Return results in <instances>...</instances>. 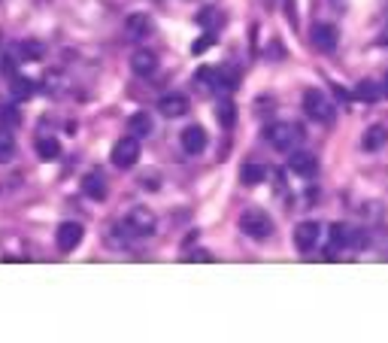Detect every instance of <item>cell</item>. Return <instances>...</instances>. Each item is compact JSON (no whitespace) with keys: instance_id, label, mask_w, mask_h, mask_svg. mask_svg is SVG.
Returning <instances> with one entry per match:
<instances>
[{"instance_id":"6da1fadb","label":"cell","mask_w":388,"mask_h":343,"mask_svg":"<svg viewBox=\"0 0 388 343\" xmlns=\"http://www.w3.org/2000/svg\"><path fill=\"white\" fill-rule=\"evenodd\" d=\"M267 140H270L273 149L292 152V146H298L303 140V128L294 122H273L270 128H267Z\"/></svg>"},{"instance_id":"7a4b0ae2","label":"cell","mask_w":388,"mask_h":343,"mask_svg":"<svg viewBox=\"0 0 388 343\" xmlns=\"http://www.w3.org/2000/svg\"><path fill=\"white\" fill-rule=\"evenodd\" d=\"M240 228H243V234L255 237V240H267V237L273 234V222L264 209H246V213L240 216Z\"/></svg>"},{"instance_id":"3957f363","label":"cell","mask_w":388,"mask_h":343,"mask_svg":"<svg viewBox=\"0 0 388 343\" xmlns=\"http://www.w3.org/2000/svg\"><path fill=\"white\" fill-rule=\"evenodd\" d=\"M303 113L309 118H315V122H322V125H331L334 122V103H331V97H324L322 92H307L303 94Z\"/></svg>"},{"instance_id":"277c9868","label":"cell","mask_w":388,"mask_h":343,"mask_svg":"<svg viewBox=\"0 0 388 343\" xmlns=\"http://www.w3.org/2000/svg\"><path fill=\"white\" fill-rule=\"evenodd\" d=\"M109 161L116 167H133L140 161V140L137 137H122L109 152Z\"/></svg>"},{"instance_id":"5b68a950","label":"cell","mask_w":388,"mask_h":343,"mask_svg":"<svg viewBox=\"0 0 388 343\" xmlns=\"http://www.w3.org/2000/svg\"><path fill=\"white\" fill-rule=\"evenodd\" d=\"M125 225H128V231L133 237H146L155 231V213L146 207H133L128 213V219H125Z\"/></svg>"},{"instance_id":"8992f818","label":"cell","mask_w":388,"mask_h":343,"mask_svg":"<svg viewBox=\"0 0 388 343\" xmlns=\"http://www.w3.org/2000/svg\"><path fill=\"white\" fill-rule=\"evenodd\" d=\"M82 237H86V228L79 222H61L58 234H55V243H58L61 252H73L82 243Z\"/></svg>"},{"instance_id":"52a82bcc","label":"cell","mask_w":388,"mask_h":343,"mask_svg":"<svg viewBox=\"0 0 388 343\" xmlns=\"http://www.w3.org/2000/svg\"><path fill=\"white\" fill-rule=\"evenodd\" d=\"M288 170L298 173V177H315L319 173V158L307 149H294L288 155Z\"/></svg>"},{"instance_id":"ba28073f","label":"cell","mask_w":388,"mask_h":343,"mask_svg":"<svg viewBox=\"0 0 388 343\" xmlns=\"http://www.w3.org/2000/svg\"><path fill=\"white\" fill-rule=\"evenodd\" d=\"M319 237H322L319 222H300V225L294 228V246L307 255V252H313L319 246Z\"/></svg>"},{"instance_id":"9c48e42d","label":"cell","mask_w":388,"mask_h":343,"mask_svg":"<svg viewBox=\"0 0 388 343\" xmlns=\"http://www.w3.org/2000/svg\"><path fill=\"white\" fill-rule=\"evenodd\" d=\"M158 113L164 116V118H179V116H185V113H188V97L179 94V92L164 94V97L158 101Z\"/></svg>"},{"instance_id":"30bf717a","label":"cell","mask_w":388,"mask_h":343,"mask_svg":"<svg viewBox=\"0 0 388 343\" xmlns=\"http://www.w3.org/2000/svg\"><path fill=\"white\" fill-rule=\"evenodd\" d=\"M179 140H182V149H185L188 155H201V152L207 149V131H203L201 125H188Z\"/></svg>"},{"instance_id":"8fae6325","label":"cell","mask_w":388,"mask_h":343,"mask_svg":"<svg viewBox=\"0 0 388 343\" xmlns=\"http://www.w3.org/2000/svg\"><path fill=\"white\" fill-rule=\"evenodd\" d=\"M131 70L137 76H152L155 70H158V55H155L152 49H137V52L131 55Z\"/></svg>"},{"instance_id":"7c38bea8","label":"cell","mask_w":388,"mask_h":343,"mask_svg":"<svg viewBox=\"0 0 388 343\" xmlns=\"http://www.w3.org/2000/svg\"><path fill=\"white\" fill-rule=\"evenodd\" d=\"M82 194L91 201H107V194H109L107 177H103V173H88V177L82 179Z\"/></svg>"},{"instance_id":"4fadbf2b","label":"cell","mask_w":388,"mask_h":343,"mask_svg":"<svg viewBox=\"0 0 388 343\" xmlns=\"http://www.w3.org/2000/svg\"><path fill=\"white\" fill-rule=\"evenodd\" d=\"M313 43L315 49H322V52H334L337 49V31H334V25H315L313 27Z\"/></svg>"},{"instance_id":"5bb4252c","label":"cell","mask_w":388,"mask_h":343,"mask_svg":"<svg viewBox=\"0 0 388 343\" xmlns=\"http://www.w3.org/2000/svg\"><path fill=\"white\" fill-rule=\"evenodd\" d=\"M125 31H128V37H133V40L149 37V34H152V18L146 16V12H133V16H128Z\"/></svg>"},{"instance_id":"9a60e30c","label":"cell","mask_w":388,"mask_h":343,"mask_svg":"<svg viewBox=\"0 0 388 343\" xmlns=\"http://www.w3.org/2000/svg\"><path fill=\"white\" fill-rule=\"evenodd\" d=\"M361 146H364L367 152H379L383 146H388V131L383 128V125H373V128H367Z\"/></svg>"},{"instance_id":"2e32d148","label":"cell","mask_w":388,"mask_h":343,"mask_svg":"<svg viewBox=\"0 0 388 343\" xmlns=\"http://www.w3.org/2000/svg\"><path fill=\"white\" fill-rule=\"evenodd\" d=\"M10 92H12V97L16 101H31L34 97V92H37V86H34L27 76H10Z\"/></svg>"},{"instance_id":"e0dca14e","label":"cell","mask_w":388,"mask_h":343,"mask_svg":"<svg viewBox=\"0 0 388 343\" xmlns=\"http://www.w3.org/2000/svg\"><path fill=\"white\" fill-rule=\"evenodd\" d=\"M128 128H131V137H137V140L149 137L152 134V118H149V113H133L131 122H128Z\"/></svg>"},{"instance_id":"ac0fdd59","label":"cell","mask_w":388,"mask_h":343,"mask_svg":"<svg viewBox=\"0 0 388 343\" xmlns=\"http://www.w3.org/2000/svg\"><path fill=\"white\" fill-rule=\"evenodd\" d=\"M331 249H346V246H352V228L349 225H331Z\"/></svg>"},{"instance_id":"d6986e66","label":"cell","mask_w":388,"mask_h":343,"mask_svg":"<svg viewBox=\"0 0 388 343\" xmlns=\"http://www.w3.org/2000/svg\"><path fill=\"white\" fill-rule=\"evenodd\" d=\"M379 97H383V88H379L376 82H370V79L358 82V88H355V101H364V103H376Z\"/></svg>"},{"instance_id":"ffe728a7","label":"cell","mask_w":388,"mask_h":343,"mask_svg":"<svg viewBox=\"0 0 388 343\" xmlns=\"http://www.w3.org/2000/svg\"><path fill=\"white\" fill-rule=\"evenodd\" d=\"M37 155L43 161H55L61 155V143L55 137H40L37 140Z\"/></svg>"},{"instance_id":"44dd1931","label":"cell","mask_w":388,"mask_h":343,"mask_svg":"<svg viewBox=\"0 0 388 343\" xmlns=\"http://www.w3.org/2000/svg\"><path fill=\"white\" fill-rule=\"evenodd\" d=\"M18 58L22 61H40L43 58V43H40V40H22V43H18Z\"/></svg>"},{"instance_id":"7402d4cb","label":"cell","mask_w":388,"mask_h":343,"mask_svg":"<svg viewBox=\"0 0 388 343\" xmlns=\"http://www.w3.org/2000/svg\"><path fill=\"white\" fill-rule=\"evenodd\" d=\"M264 177H267V167H261V164H246L243 167V183L246 186H258Z\"/></svg>"},{"instance_id":"603a6c76","label":"cell","mask_w":388,"mask_h":343,"mask_svg":"<svg viewBox=\"0 0 388 343\" xmlns=\"http://www.w3.org/2000/svg\"><path fill=\"white\" fill-rule=\"evenodd\" d=\"M16 158V140L10 134H0V164H10Z\"/></svg>"},{"instance_id":"cb8c5ba5","label":"cell","mask_w":388,"mask_h":343,"mask_svg":"<svg viewBox=\"0 0 388 343\" xmlns=\"http://www.w3.org/2000/svg\"><path fill=\"white\" fill-rule=\"evenodd\" d=\"M216 116H218V122H222L224 128H231V125H234V118H237L234 103H231V101H222V103H218V110H216Z\"/></svg>"},{"instance_id":"d4e9b609","label":"cell","mask_w":388,"mask_h":343,"mask_svg":"<svg viewBox=\"0 0 388 343\" xmlns=\"http://www.w3.org/2000/svg\"><path fill=\"white\" fill-rule=\"evenodd\" d=\"M213 43H216L213 34H203V37H197L194 43H192V52H194V55H203V52H207V49L213 46Z\"/></svg>"},{"instance_id":"484cf974","label":"cell","mask_w":388,"mask_h":343,"mask_svg":"<svg viewBox=\"0 0 388 343\" xmlns=\"http://www.w3.org/2000/svg\"><path fill=\"white\" fill-rule=\"evenodd\" d=\"M0 122H3L6 128H16V125H18V113L12 107H0Z\"/></svg>"},{"instance_id":"4316f807","label":"cell","mask_w":388,"mask_h":343,"mask_svg":"<svg viewBox=\"0 0 388 343\" xmlns=\"http://www.w3.org/2000/svg\"><path fill=\"white\" fill-rule=\"evenodd\" d=\"M188 262H213V255H209V252H203V249H194L192 255H188Z\"/></svg>"},{"instance_id":"83f0119b","label":"cell","mask_w":388,"mask_h":343,"mask_svg":"<svg viewBox=\"0 0 388 343\" xmlns=\"http://www.w3.org/2000/svg\"><path fill=\"white\" fill-rule=\"evenodd\" d=\"M0 64H3V73L6 76H16V61H12V58H3Z\"/></svg>"},{"instance_id":"f1b7e54d","label":"cell","mask_w":388,"mask_h":343,"mask_svg":"<svg viewBox=\"0 0 388 343\" xmlns=\"http://www.w3.org/2000/svg\"><path fill=\"white\" fill-rule=\"evenodd\" d=\"M379 43H383V46H388V25H385V31L379 34Z\"/></svg>"},{"instance_id":"f546056e","label":"cell","mask_w":388,"mask_h":343,"mask_svg":"<svg viewBox=\"0 0 388 343\" xmlns=\"http://www.w3.org/2000/svg\"><path fill=\"white\" fill-rule=\"evenodd\" d=\"M383 97H388V76H385V82H383Z\"/></svg>"},{"instance_id":"4dcf8cb0","label":"cell","mask_w":388,"mask_h":343,"mask_svg":"<svg viewBox=\"0 0 388 343\" xmlns=\"http://www.w3.org/2000/svg\"><path fill=\"white\" fill-rule=\"evenodd\" d=\"M0 131H3V122H0Z\"/></svg>"},{"instance_id":"1f68e13d","label":"cell","mask_w":388,"mask_h":343,"mask_svg":"<svg viewBox=\"0 0 388 343\" xmlns=\"http://www.w3.org/2000/svg\"><path fill=\"white\" fill-rule=\"evenodd\" d=\"M0 43H3V37H0Z\"/></svg>"}]
</instances>
